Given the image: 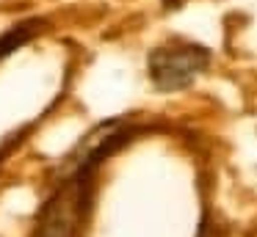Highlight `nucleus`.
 I'll return each mask as SVG.
<instances>
[{
    "label": "nucleus",
    "instance_id": "nucleus-1",
    "mask_svg": "<svg viewBox=\"0 0 257 237\" xmlns=\"http://www.w3.org/2000/svg\"><path fill=\"white\" fill-rule=\"evenodd\" d=\"M130 138H133V127H122L119 121H108V124L97 127L91 138L86 135L83 146H78L72 154V171L64 176V182L45 201L31 237H80L83 223L89 218L94 171Z\"/></svg>",
    "mask_w": 257,
    "mask_h": 237
},
{
    "label": "nucleus",
    "instance_id": "nucleus-2",
    "mask_svg": "<svg viewBox=\"0 0 257 237\" xmlns=\"http://www.w3.org/2000/svg\"><path fill=\"white\" fill-rule=\"evenodd\" d=\"M207 64H210V50L194 42L161 44L147 58L152 86L163 94L188 88L196 80V75H202L207 69Z\"/></svg>",
    "mask_w": 257,
    "mask_h": 237
},
{
    "label": "nucleus",
    "instance_id": "nucleus-3",
    "mask_svg": "<svg viewBox=\"0 0 257 237\" xmlns=\"http://www.w3.org/2000/svg\"><path fill=\"white\" fill-rule=\"evenodd\" d=\"M42 28H45V22H42L39 17H34V20H25L23 25H14L12 31H6L3 36H0V58H6V55L14 53L17 47L28 44L31 39L42 31Z\"/></svg>",
    "mask_w": 257,
    "mask_h": 237
}]
</instances>
